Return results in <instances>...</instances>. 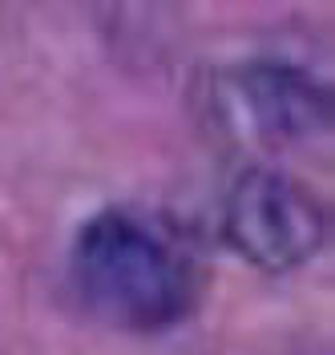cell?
<instances>
[{"instance_id":"6da1fadb","label":"cell","mask_w":335,"mask_h":355,"mask_svg":"<svg viewBox=\"0 0 335 355\" xmlns=\"http://www.w3.org/2000/svg\"><path fill=\"white\" fill-rule=\"evenodd\" d=\"M73 283L97 319L126 331H166L194 307L198 275L182 243L141 210L93 214L73 239Z\"/></svg>"},{"instance_id":"7a4b0ae2","label":"cell","mask_w":335,"mask_h":355,"mask_svg":"<svg viewBox=\"0 0 335 355\" xmlns=\"http://www.w3.org/2000/svg\"><path fill=\"white\" fill-rule=\"evenodd\" d=\"M223 230L250 266L295 270L327 239V206L307 182L279 166H246L223 202Z\"/></svg>"},{"instance_id":"3957f363","label":"cell","mask_w":335,"mask_h":355,"mask_svg":"<svg viewBox=\"0 0 335 355\" xmlns=\"http://www.w3.org/2000/svg\"><path fill=\"white\" fill-rule=\"evenodd\" d=\"M226 130L250 146H311L332 133V89L283 57H250L214 85Z\"/></svg>"}]
</instances>
